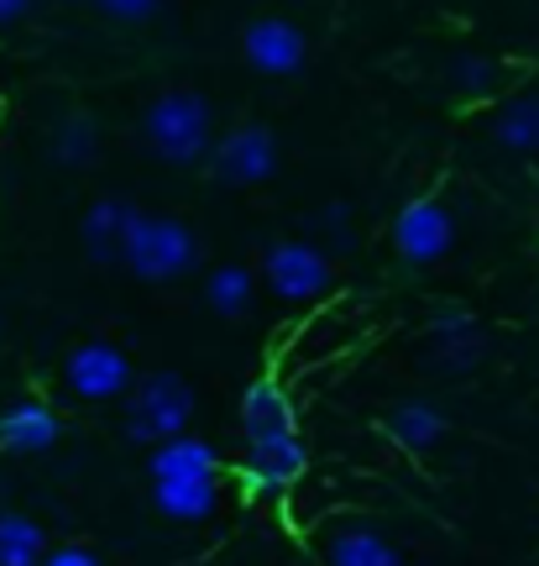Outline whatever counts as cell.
<instances>
[{
  "label": "cell",
  "instance_id": "obj_14",
  "mask_svg": "<svg viewBox=\"0 0 539 566\" xmlns=\"http://www.w3.org/2000/svg\"><path fill=\"white\" fill-rule=\"evenodd\" d=\"M152 483H183V478H220V451L204 436H173L152 446Z\"/></svg>",
  "mask_w": 539,
  "mask_h": 566
},
{
  "label": "cell",
  "instance_id": "obj_21",
  "mask_svg": "<svg viewBox=\"0 0 539 566\" xmlns=\"http://www.w3.org/2000/svg\"><path fill=\"white\" fill-rule=\"evenodd\" d=\"M47 147H53V158H59L63 168H84V163L101 153V126H95V116H84V111H68V116L53 126Z\"/></svg>",
  "mask_w": 539,
  "mask_h": 566
},
{
  "label": "cell",
  "instance_id": "obj_26",
  "mask_svg": "<svg viewBox=\"0 0 539 566\" xmlns=\"http://www.w3.org/2000/svg\"><path fill=\"white\" fill-rule=\"evenodd\" d=\"M27 11H32V0H0V27H17Z\"/></svg>",
  "mask_w": 539,
  "mask_h": 566
},
{
  "label": "cell",
  "instance_id": "obj_1",
  "mask_svg": "<svg viewBox=\"0 0 539 566\" xmlns=\"http://www.w3.org/2000/svg\"><path fill=\"white\" fill-rule=\"evenodd\" d=\"M141 132L147 147L173 168H194L210 163L215 153V105L200 90H162L158 101L141 111Z\"/></svg>",
  "mask_w": 539,
  "mask_h": 566
},
{
  "label": "cell",
  "instance_id": "obj_9",
  "mask_svg": "<svg viewBox=\"0 0 539 566\" xmlns=\"http://www.w3.org/2000/svg\"><path fill=\"white\" fill-rule=\"evenodd\" d=\"M299 436V409L288 399V388L278 378H252L241 394V441L246 446H267V441H288Z\"/></svg>",
  "mask_w": 539,
  "mask_h": 566
},
{
  "label": "cell",
  "instance_id": "obj_24",
  "mask_svg": "<svg viewBox=\"0 0 539 566\" xmlns=\"http://www.w3.org/2000/svg\"><path fill=\"white\" fill-rule=\"evenodd\" d=\"M315 226L320 231H330L340 247L351 242V210H346V200H330V205H320V216H315Z\"/></svg>",
  "mask_w": 539,
  "mask_h": 566
},
{
  "label": "cell",
  "instance_id": "obj_2",
  "mask_svg": "<svg viewBox=\"0 0 539 566\" xmlns=\"http://www.w3.org/2000/svg\"><path fill=\"white\" fill-rule=\"evenodd\" d=\"M120 268H131L141 283H173L189 279L200 268V237L194 226L179 221V216H137V231L120 252Z\"/></svg>",
  "mask_w": 539,
  "mask_h": 566
},
{
  "label": "cell",
  "instance_id": "obj_23",
  "mask_svg": "<svg viewBox=\"0 0 539 566\" xmlns=\"http://www.w3.org/2000/svg\"><path fill=\"white\" fill-rule=\"evenodd\" d=\"M101 17L120 21V27H137V21H152L162 11V0H95Z\"/></svg>",
  "mask_w": 539,
  "mask_h": 566
},
{
  "label": "cell",
  "instance_id": "obj_15",
  "mask_svg": "<svg viewBox=\"0 0 539 566\" xmlns=\"http://www.w3.org/2000/svg\"><path fill=\"white\" fill-rule=\"evenodd\" d=\"M382 430H388V441L403 446V451H430V446L451 430V420H445V409H440L435 399H399V405H388Z\"/></svg>",
  "mask_w": 539,
  "mask_h": 566
},
{
  "label": "cell",
  "instance_id": "obj_27",
  "mask_svg": "<svg viewBox=\"0 0 539 566\" xmlns=\"http://www.w3.org/2000/svg\"><path fill=\"white\" fill-rule=\"evenodd\" d=\"M59 6H74V0H59Z\"/></svg>",
  "mask_w": 539,
  "mask_h": 566
},
{
  "label": "cell",
  "instance_id": "obj_22",
  "mask_svg": "<svg viewBox=\"0 0 539 566\" xmlns=\"http://www.w3.org/2000/svg\"><path fill=\"white\" fill-rule=\"evenodd\" d=\"M503 84H508V63L498 59H456L451 63V90H456L461 101H493V95H503Z\"/></svg>",
  "mask_w": 539,
  "mask_h": 566
},
{
  "label": "cell",
  "instance_id": "obj_4",
  "mask_svg": "<svg viewBox=\"0 0 539 566\" xmlns=\"http://www.w3.org/2000/svg\"><path fill=\"white\" fill-rule=\"evenodd\" d=\"M63 384L74 399L84 405H110L120 394L137 388V367H131V352L116 342H80L68 357H63Z\"/></svg>",
  "mask_w": 539,
  "mask_h": 566
},
{
  "label": "cell",
  "instance_id": "obj_11",
  "mask_svg": "<svg viewBox=\"0 0 539 566\" xmlns=\"http://www.w3.org/2000/svg\"><path fill=\"white\" fill-rule=\"evenodd\" d=\"M63 436L59 409L47 405L42 394H17L11 405L0 409V451L11 457H38V451H53Z\"/></svg>",
  "mask_w": 539,
  "mask_h": 566
},
{
  "label": "cell",
  "instance_id": "obj_6",
  "mask_svg": "<svg viewBox=\"0 0 539 566\" xmlns=\"http://www.w3.org/2000/svg\"><path fill=\"white\" fill-rule=\"evenodd\" d=\"M273 174H278V137H273V126L262 122L231 126L215 142V153H210V179L220 184H262Z\"/></svg>",
  "mask_w": 539,
  "mask_h": 566
},
{
  "label": "cell",
  "instance_id": "obj_8",
  "mask_svg": "<svg viewBox=\"0 0 539 566\" xmlns=\"http://www.w3.org/2000/svg\"><path fill=\"white\" fill-rule=\"evenodd\" d=\"M241 59L252 63L257 74H267V80H288V74L304 69L309 42L288 17H257L246 21V32H241Z\"/></svg>",
  "mask_w": 539,
  "mask_h": 566
},
{
  "label": "cell",
  "instance_id": "obj_12",
  "mask_svg": "<svg viewBox=\"0 0 539 566\" xmlns=\"http://www.w3.org/2000/svg\"><path fill=\"white\" fill-rule=\"evenodd\" d=\"M430 357H435L445 373H472V367L487 357V331L472 310H461V304H445L430 315Z\"/></svg>",
  "mask_w": 539,
  "mask_h": 566
},
{
  "label": "cell",
  "instance_id": "obj_3",
  "mask_svg": "<svg viewBox=\"0 0 539 566\" xmlns=\"http://www.w3.org/2000/svg\"><path fill=\"white\" fill-rule=\"evenodd\" d=\"M189 420H194V384L183 373L158 367V373L137 378V388L126 394V436L141 446L189 436Z\"/></svg>",
  "mask_w": 539,
  "mask_h": 566
},
{
  "label": "cell",
  "instance_id": "obj_16",
  "mask_svg": "<svg viewBox=\"0 0 539 566\" xmlns=\"http://www.w3.org/2000/svg\"><path fill=\"white\" fill-rule=\"evenodd\" d=\"M325 562L330 566H403L399 546H393L378 525H361V520H351V525H340L336 535H330Z\"/></svg>",
  "mask_w": 539,
  "mask_h": 566
},
{
  "label": "cell",
  "instance_id": "obj_25",
  "mask_svg": "<svg viewBox=\"0 0 539 566\" xmlns=\"http://www.w3.org/2000/svg\"><path fill=\"white\" fill-rule=\"evenodd\" d=\"M42 566H101V556L84 551V546H59V551H47V562Z\"/></svg>",
  "mask_w": 539,
  "mask_h": 566
},
{
  "label": "cell",
  "instance_id": "obj_19",
  "mask_svg": "<svg viewBox=\"0 0 539 566\" xmlns=\"http://www.w3.org/2000/svg\"><path fill=\"white\" fill-rule=\"evenodd\" d=\"M47 562V535L38 520L17 509H0V566H42Z\"/></svg>",
  "mask_w": 539,
  "mask_h": 566
},
{
  "label": "cell",
  "instance_id": "obj_18",
  "mask_svg": "<svg viewBox=\"0 0 539 566\" xmlns=\"http://www.w3.org/2000/svg\"><path fill=\"white\" fill-rule=\"evenodd\" d=\"M252 300H257V273H252L246 263H225L204 279V304H210L215 315H225V321L246 315Z\"/></svg>",
  "mask_w": 539,
  "mask_h": 566
},
{
  "label": "cell",
  "instance_id": "obj_5",
  "mask_svg": "<svg viewBox=\"0 0 539 566\" xmlns=\"http://www.w3.org/2000/svg\"><path fill=\"white\" fill-rule=\"evenodd\" d=\"M262 279L267 289L288 304H320L336 294V268L315 242H273L262 258Z\"/></svg>",
  "mask_w": 539,
  "mask_h": 566
},
{
  "label": "cell",
  "instance_id": "obj_7",
  "mask_svg": "<svg viewBox=\"0 0 539 566\" xmlns=\"http://www.w3.org/2000/svg\"><path fill=\"white\" fill-rule=\"evenodd\" d=\"M451 242H456V221H451V210L440 200H430V195L409 200L399 216H393V252H399L409 268L440 263V258L451 252Z\"/></svg>",
  "mask_w": 539,
  "mask_h": 566
},
{
  "label": "cell",
  "instance_id": "obj_13",
  "mask_svg": "<svg viewBox=\"0 0 539 566\" xmlns=\"http://www.w3.org/2000/svg\"><path fill=\"white\" fill-rule=\"evenodd\" d=\"M137 205L131 200H95L89 210H84L80 221V237H84V252L95 258V263H120V252H126V242H131V231H137Z\"/></svg>",
  "mask_w": 539,
  "mask_h": 566
},
{
  "label": "cell",
  "instance_id": "obj_17",
  "mask_svg": "<svg viewBox=\"0 0 539 566\" xmlns=\"http://www.w3.org/2000/svg\"><path fill=\"white\" fill-rule=\"evenodd\" d=\"M152 504L158 514L179 520V525H200L220 504V478H183V483H152Z\"/></svg>",
  "mask_w": 539,
  "mask_h": 566
},
{
  "label": "cell",
  "instance_id": "obj_20",
  "mask_svg": "<svg viewBox=\"0 0 539 566\" xmlns=\"http://www.w3.org/2000/svg\"><path fill=\"white\" fill-rule=\"evenodd\" d=\"M493 142L508 153H539V95H514L493 116Z\"/></svg>",
  "mask_w": 539,
  "mask_h": 566
},
{
  "label": "cell",
  "instance_id": "obj_10",
  "mask_svg": "<svg viewBox=\"0 0 539 566\" xmlns=\"http://www.w3.org/2000/svg\"><path fill=\"white\" fill-rule=\"evenodd\" d=\"M304 472H309V446H304V436L246 446V457H241V493H246V499L283 493V488L299 483Z\"/></svg>",
  "mask_w": 539,
  "mask_h": 566
}]
</instances>
